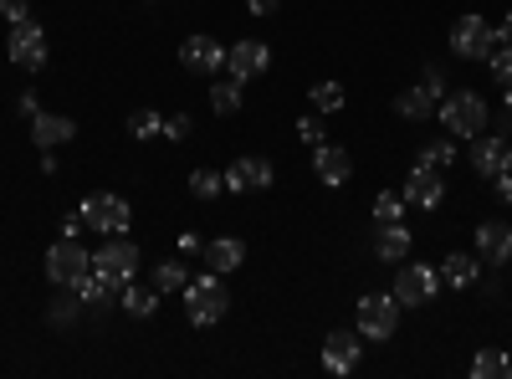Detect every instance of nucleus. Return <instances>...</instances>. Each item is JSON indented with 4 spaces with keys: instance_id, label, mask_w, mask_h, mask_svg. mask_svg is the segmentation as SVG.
I'll use <instances>...</instances> for the list:
<instances>
[{
    "instance_id": "473e14b6",
    "label": "nucleus",
    "mask_w": 512,
    "mask_h": 379,
    "mask_svg": "<svg viewBox=\"0 0 512 379\" xmlns=\"http://www.w3.org/2000/svg\"><path fill=\"white\" fill-rule=\"evenodd\" d=\"M159 129H164V113H154V108H139L128 118V134L134 139H159Z\"/></svg>"
},
{
    "instance_id": "a878e982",
    "label": "nucleus",
    "mask_w": 512,
    "mask_h": 379,
    "mask_svg": "<svg viewBox=\"0 0 512 379\" xmlns=\"http://www.w3.org/2000/svg\"><path fill=\"white\" fill-rule=\"evenodd\" d=\"M82 308H88V303L77 298V287H67L62 298H52V308H47V323H52V328H72V323L82 318Z\"/></svg>"
},
{
    "instance_id": "20e7f679",
    "label": "nucleus",
    "mask_w": 512,
    "mask_h": 379,
    "mask_svg": "<svg viewBox=\"0 0 512 379\" xmlns=\"http://www.w3.org/2000/svg\"><path fill=\"white\" fill-rule=\"evenodd\" d=\"M93 272L123 292L128 282H134V272H139V246L128 241V236H108V241L93 251Z\"/></svg>"
},
{
    "instance_id": "c85d7f7f",
    "label": "nucleus",
    "mask_w": 512,
    "mask_h": 379,
    "mask_svg": "<svg viewBox=\"0 0 512 379\" xmlns=\"http://www.w3.org/2000/svg\"><path fill=\"white\" fill-rule=\"evenodd\" d=\"M159 292H164V298H169V292H185V282H190V272H185V262L180 257H169V262H159L154 267V277H149Z\"/></svg>"
},
{
    "instance_id": "a18cd8bd",
    "label": "nucleus",
    "mask_w": 512,
    "mask_h": 379,
    "mask_svg": "<svg viewBox=\"0 0 512 379\" xmlns=\"http://www.w3.org/2000/svg\"><path fill=\"white\" fill-rule=\"evenodd\" d=\"M502 108L512 113V82H507V88H502Z\"/></svg>"
},
{
    "instance_id": "5701e85b",
    "label": "nucleus",
    "mask_w": 512,
    "mask_h": 379,
    "mask_svg": "<svg viewBox=\"0 0 512 379\" xmlns=\"http://www.w3.org/2000/svg\"><path fill=\"white\" fill-rule=\"evenodd\" d=\"M415 164H420V170L446 175L451 164H456V139H451V134H446V139H425V144H420V154H415Z\"/></svg>"
},
{
    "instance_id": "4be33fe9",
    "label": "nucleus",
    "mask_w": 512,
    "mask_h": 379,
    "mask_svg": "<svg viewBox=\"0 0 512 379\" xmlns=\"http://www.w3.org/2000/svg\"><path fill=\"white\" fill-rule=\"evenodd\" d=\"M410 231L400 226V221H390V226H379V236H374V251H379V262H405L410 257Z\"/></svg>"
},
{
    "instance_id": "ea45409f",
    "label": "nucleus",
    "mask_w": 512,
    "mask_h": 379,
    "mask_svg": "<svg viewBox=\"0 0 512 379\" xmlns=\"http://www.w3.org/2000/svg\"><path fill=\"white\" fill-rule=\"evenodd\" d=\"M200 251H205V236L200 231H185L180 236V257H200Z\"/></svg>"
},
{
    "instance_id": "a19ab883",
    "label": "nucleus",
    "mask_w": 512,
    "mask_h": 379,
    "mask_svg": "<svg viewBox=\"0 0 512 379\" xmlns=\"http://www.w3.org/2000/svg\"><path fill=\"white\" fill-rule=\"evenodd\" d=\"M277 6H282V0H246L251 16H277Z\"/></svg>"
},
{
    "instance_id": "412c9836",
    "label": "nucleus",
    "mask_w": 512,
    "mask_h": 379,
    "mask_svg": "<svg viewBox=\"0 0 512 379\" xmlns=\"http://www.w3.org/2000/svg\"><path fill=\"white\" fill-rule=\"evenodd\" d=\"M159 298H164V292L149 282V287H139V282H128L123 292H118V303H123V313L128 318H154L159 313Z\"/></svg>"
},
{
    "instance_id": "cd10ccee",
    "label": "nucleus",
    "mask_w": 512,
    "mask_h": 379,
    "mask_svg": "<svg viewBox=\"0 0 512 379\" xmlns=\"http://www.w3.org/2000/svg\"><path fill=\"white\" fill-rule=\"evenodd\" d=\"M502 374H512V354L507 349H482L472 359V379H502Z\"/></svg>"
},
{
    "instance_id": "aec40b11",
    "label": "nucleus",
    "mask_w": 512,
    "mask_h": 379,
    "mask_svg": "<svg viewBox=\"0 0 512 379\" xmlns=\"http://www.w3.org/2000/svg\"><path fill=\"white\" fill-rule=\"evenodd\" d=\"M482 277V257H466V251H451V257L441 262V287H472Z\"/></svg>"
},
{
    "instance_id": "f3484780",
    "label": "nucleus",
    "mask_w": 512,
    "mask_h": 379,
    "mask_svg": "<svg viewBox=\"0 0 512 379\" xmlns=\"http://www.w3.org/2000/svg\"><path fill=\"white\" fill-rule=\"evenodd\" d=\"M477 257L487 267H507L512 262V226L507 221H482L477 226Z\"/></svg>"
},
{
    "instance_id": "58836bf2",
    "label": "nucleus",
    "mask_w": 512,
    "mask_h": 379,
    "mask_svg": "<svg viewBox=\"0 0 512 379\" xmlns=\"http://www.w3.org/2000/svg\"><path fill=\"white\" fill-rule=\"evenodd\" d=\"M16 113L36 118V113H41V93H31V88H26V93H16Z\"/></svg>"
},
{
    "instance_id": "e433bc0d",
    "label": "nucleus",
    "mask_w": 512,
    "mask_h": 379,
    "mask_svg": "<svg viewBox=\"0 0 512 379\" xmlns=\"http://www.w3.org/2000/svg\"><path fill=\"white\" fill-rule=\"evenodd\" d=\"M420 88L431 93V98H446V72H441V67H425V72H420Z\"/></svg>"
},
{
    "instance_id": "72a5a7b5",
    "label": "nucleus",
    "mask_w": 512,
    "mask_h": 379,
    "mask_svg": "<svg viewBox=\"0 0 512 379\" xmlns=\"http://www.w3.org/2000/svg\"><path fill=\"white\" fill-rule=\"evenodd\" d=\"M297 139H303V144H323V113H303V118H297Z\"/></svg>"
},
{
    "instance_id": "b1692460",
    "label": "nucleus",
    "mask_w": 512,
    "mask_h": 379,
    "mask_svg": "<svg viewBox=\"0 0 512 379\" xmlns=\"http://www.w3.org/2000/svg\"><path fill=\"white\" fill-rule=\"evenodd\" d=\"M395 113H400L405 123H425V118H431V113H436V98H431V93H425V88H420V82H415V88H405V93H395Z\"/></svg>"
},
{
    "instance_id": "a211bd4d",
    "label": "nucleus",
    "mask_w": 512,
    "mask_h": 379,
    "mask_svg": "<svg viewBox=\"0 0 512 379\" xmlns=\"http://www.w3.org/2000/svg\"><path fill=\"white\" fill-rule=\"evenodd\" d=\"M67 139H77V123H72L67 113H47V108H41V113L31 118V144L57 149V144H67Z\"/></svg>"
},
{
    "instance_id": "37998d69",
    "label": "nucleus",
    "mask_w": 512,
    "mask_h": 379,
    "mask_svg": "<svg viewBox=\"0 0 512 379\" xmlns=\"http://www.w3.org/2000/svg\"><path fill=\"white\" fill-rule=\"evenodd\" d=\"M82 226H88V221H82V205H77V210H72V216H67V221H62V236H77V231H82Z\"/></svg>"
},
{
    "instance_id": "f257e3e1",
    "label": "nucleus",
    "mask_w": 512,
    "mask_h": 379,
    "mask_svg": "<svg viewBox=\"0 0 512 379\" xmlns=\"http://www.w3.org/2000/svg\"><path fill=\"white\" fill-rule=\"evenodd\" d=\"M436 113H441V129H446L451 139H477V134H487V123H492L487 98H482V93H472V88L446 93V98L436 103Z\"/></svg>"
},
{
    "instance_id": "f8f14e48",
    "label": "nucleus",
    "mask_w": 512,
    "mask_h": 379,
    "mask_svg": "<svg viewBox=\"0 0 512 379\" xmlns=\"http://www.w3.org/2000/svg\"><path fill=\"white\" fill-rule=\"evenodd\" d=\"M272 185H277V170H272V159H262V154H241L231 170H226V190H236V195L272 190Z\"/></svg>"
},
{
    "instance_id": "7ed1b4c3",
    "label": "nucleus",
    "mask_w": 512,
    "mask_h": 379,
    "mask_svg": "<svg viewBox=\"0 0 512 379\" xmlns=\"http://www.w3.org/2000/svg\"><path fill=\"white\" fill-rule=\"evenodd\" d=\"M93 272V251L82 246L77 236H57L47 246V282L52 287H72L77 277H88Z\"/></svg>"
},
{
    "instance_id": "9d476101",
    "label": "nucleus",
    "mask_w": 512,
    "mask_h": 379,
    "mask_svg": "<svg viewBox=\"0 0 512 379\" xmlns=\"http://www.w3.org/2000/svg\"><path fill=\"white\" fill-rule=\"evenodd\" d=\"M180 67L185 72H195V77H216V72H226V47L216 36H185L180 41Z\"/></svg>"
},
{
    "instance_id": "1a4fd4ad",
    "label": "nucleus",
    "mask_w": 512,
    "mask_h": 379,
    "mask_svg": "<svg viewBox=\"0 0 512 379\" xmlns=\"http://www.w3.org/2000/svg\"><path fill=\"white\" fill-rule=\"evenodd\" d=\"M390 292H395L400 308H425V303H436V292H441V272L410 262V267L395 272V287H390Z\"/></svg>"
},
{
    "instance_id": "bb28decb",
    "label": "nucleus",
    "mask_w": 512,
    "mask_h": 379,
    "mask_svg": "<svg viewBox=\"0 0 512 379\" xmlns=\"http://www.w3.org/2000/svg\"><path fill=\"white\" fill-rule=\"evenodd\" d=\"M72 287H77V298L88 303V308H108V298H118V287H113V282H103L98 272H88V277H77Z\"/></svg>"
},
{
    "instance_id": "c9c22d12",
    "label": "nucleus",
    "mask_w": 512,
    "mask_h": 379,
    "mask_svg": "<svg viewBox=\"0 0 512 379\" xmlns=\"http://www.w3.org/2000/svg\"><path fill=\"white\" fill-rule=\"evenodd\" d=\"M487 67H492V77L507 88V82H512V47H497V52L487 57Z\"/></svg>"
},
{
    "instance_id": "f03ea898",
    "label": "nucleus",
    "mask_w": 512,
    "mask_h": 379,
    "mask_svg": "<svg viewBox=\"0 0 512 379\" xmlns=\"http://www.w3.org/2000/svg\"><path fill=\"white\" fill-rule=\"evenodd\" d=\"M226 308H231V292H226L221 272L205 267V277H190L185 282V313H190L195 328H216L226 318Z\"/></svg>"
},
{
    "instance_id": "6e6552de",
    "label": "nucleus",
    "mask_w": 512,
    "mask_h": 379,
    "mask_svg": "<svg viewBox=\"0 0 512 379\" xmlns=\"http://www.w3.org/2000/svg\"><path fill=\"white\" fill-rule=\"evenodd\" d=\"M82 221H88L93 231H103V236H128V226H134V210H128L123 195L103 190V195L82 200Z\"/></svg>"
},
{
    "instance_id": "c03bdc74",
    "label": "nucleus",
    "mask_w": 512,
    "mask_h": 379,
    "mask_svg": "<svg viewBox=\"0 0 512 379\" xmlns=\"http://www.w3.org/2000/svg\"><path fill=\"white\" fill-rule=\"evenodd\" d=\"M497 47H512V11L502 16V31H497Z\"/></svg>"
},
{
    "instance_id": "39448f33",
    "label": "nucleus",
    "mask_w": 512,
    "mask_h": 379,
    "mask_svg": "<svg viewBox=\"0 0 512 379\" xmlns=\"http://www.w3.org/2000/svg\"><path fill=\"white\" fill-rule=\"evenodd\" d=\"M354 328L364 333V339H374V344L395 339V328H400V303H395V292H369V298H359Z\"/></svg>"
},
{
    "instance_id": "9b49d317",
    "label": "nucleus",
    "mask_w": 512,
    "mask_h": 379,
    "mask_svg": "<svg viewBox=\"0 0 512 379\" xmlns=\"http://www.w3.org/2000/svg\"><path fill=\"white\" fill-rule=\"evenodd\" d=\"M364 359V333L359 328H333L323 339V369L328 374H354Z\"/></svg>"
},
{
    "instance_id": "393cba45",
    "label": "nucleus",
    "mask_w": 512,
    "mask_h": 379,
    "mask_svg": "<svg viewBox=\"0 0 512 379\" xmlns=\"http://www.w3.org/2000/svg\"><path fill=\"white\" fill-rule=\"evenodd\" d=\"M241 88H246V82H236L231 72H226V77H216V82H210V108H216L221 118L241 113V103H246V98H241Z\"/></svg>"
},
{
    "instance_id": "79ce46f5",
    "label": "nucleus",
    "mask_w": 512,
    "mask_h": 379,
    "mask_svg": "<svg viewBox=\"0 0 512 379\" xmlns=\"http://www.w3.org/2000/svg\"><path fill=\"white\" fill-rule=\"evenodd\" d=\"M492 185H497V200H502V205H512V170H502Z\"/></svg>"
},
{
    "instance_id": "4468645a",
    "label": "nucleus",
    "mask_w": 512,
    "mask_h": 379,
    "mask_svg": "<svg viewBox=\"0 0 512 379\" xmlns=\"http://www.w3.org/2000/svg\"><path fill=\"white\" fill-rule=\"evenodd\" d=\"M272 67V47L267 41H236V47L226 52V72L236 82H251V77H262Z\"/></svg>"
},
{
    "instance_id": "423d86ee",
    "label": "nucleus",
    "mask_w": 512,
    "mask_h": 379,
    "mask_svg": "<svg viewBox=\"0 0 512 379\" xmlns=\"http://www.w3.org/2000/svg\"><path fill=\"white\" fill-rule=\"evenodd\" d=\"M6 57L21 67V72H41L47 67V31H41L31 16L26 21H11V31H6Z\"/></svg>"
},
{
    "instance_id": "dca6fc26",
    "label": "nucleus",
    "mask_w": 512,
    "mask_h": 379,
    "mask_svg": "<svg viewBox=\"0 0 512 379\" xmlns=\"http://www.w3.org/2000/svg\"><path fill=\"white\" fill-rule=\"evenodd\" d=\"M400 195H405V205H415V210H436L441 200H446V180L436 175V170H410V180L400 185Z\"/></svg>"
},
{
    "instance_id": "c756f323",
    "label": "nucleus",
    "mask_w": 512,
    "mask_h": 379,
    "mask_svg": "<svg viewBox=\"0 0 512 379\" xmlns=\"http://www.w3.org/2000/svg\"><path fill=\"white\" fill-rule=\"evenodd\" d=\"M308 103H313V113H338L349 98H344V82H313V93H308Z\"/></svg>"
},
{
    "instance_id": "2f4dec72",
    "label": "nucleus",
    "mask_w": 512,
    "mask_h": 379,
    "mask_svg": "<svg viewBox=\"0 0 512 379\" xmlns=\"http://www.w3.org/2000/svg\"><path fill=\"white\" fill-rule=\"evenodd\" d=\"M221 190H226V175H216V170H195L190 175V195L195 200H216Z\"/></svg>"
},
{
    "instance_id": "6ab92c4d",
    "label": "nucleus",
    "mask_w": 512,
    "mask_h": 379,
    "mask_svg": "<svg viewBox=\"0 0 512 379\" xmlns=\"http://www.w3.org/2000/svg\"><path fill=\"white\" fill-rule=\"evenodd\" d=\"M200 257H205V267L210 272H236L241 262H246V241L241 236H216V241H205V251H200Z\"/></svg>"
},
{
    "instance_id": "4c0bfd02",
    "label": "nucleus",
    "mask_w": 512,
    "mask_h": 379,
    "mask_svg": "<svg viewBox=\"0 0 512 379\" xmlns=\"http://www.w3.org/2000/svg\"><path fill=\"white\" fill-rule=\"evenodd\" d=\"M0 16H6V21H26L31 16V0H0Z\"/></svg>"
},
{
    "instance_id": "f704fd0d",
    "label": "nucleus",
    "mask_w": 512,
    "mask_h": 379,
    "mask_svg": "<svg viewBox=\"0 0 512 379\" xmlns=\"http://www.w3.org/2000/svg\"><path fill=\"white\" fill-rule=\"evenodd\" d=\"M190 129H195V123H190V113H169V118H164V129H159V134H164V139H175V144H180V139H190Z\"/></svg>"
},
{
    "instance_id": "2eb2a0df",
    "label": "nucleus",
    "mask_w": 512,
    "mask_h": 379,
    "mask_svg": "<svg viewBox=\"0 0 512 379\" xmlns=\"http://www.w3.org/2000/svg\"><path fill=\"white\" fill-rule=\"evenodd\" d=\"M313 175H318L328 190H344V185L354 180V159L338 149V144H318V149H313Z\"/></svg>"
},
{
    "instance_id": "7c9ffc66",
    "label": "nucleus",
    "mask_w": 512,
    "mask_h": 379,
    "mask_svg": "<svg viewBox=\"0 0 512 379\" xmlns=\"http://www.w3.org/2000/svg\"><path fill=\"white\" fill-rule=\"evenodd\" d=\"M405 210H410V205H405V195H400V190H379V195H374V221H379V226L405 221Z\"/></svg>"
},
{
    "instance_id": "ddd939ff",
    "label": "nucleus",
    "mask_w": 512,
    "mask_h": 379,
    "mask_svg": "<svg viewBox=\"0 0 512 379\" xmlns=\"http://www.w3.org/2000/svg\"><path fill=\"white\" fill-rule=\"evenodd\" d=\"M472 170L482 180H497L502 170H512V144L507 134H477L472 139Z\"/></svg>"
},
{
    "instance_id": "0eeeda50",
    "label": "nucleus",
    "mask_w": 512,
    "mask_h": 379,
    "mask_svg": "<svg viewBox=\"0 0 512 379\" xmlns=\"http://www.w3.org/2000/svg\"><path fill=\"white\" fill-rule=\"evenodd\" d=\"M451 52H456L461 62H487V57L497 52V26H492L487 16H461V21L451 26Z\"/></svg>"
}]
</instances>
